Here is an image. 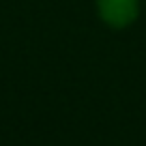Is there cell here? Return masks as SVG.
Wrapping results in <instances>:
<instances>
[{
	"label": "cell",
	"instance_id": "cell-1",
	"mask_svg": "<svg viewBox=\"0 0 146 146\" xmlns=\"http://www.w3.org/2000/svg\"><path fill=\"white\" fill-rule=\"evenodd\" d=\"M99 15L112 28H125L137 17V0H97Z\"/></svg>",
	"mask_w": 146,
	"mask_h": 146
}]
</instances>
